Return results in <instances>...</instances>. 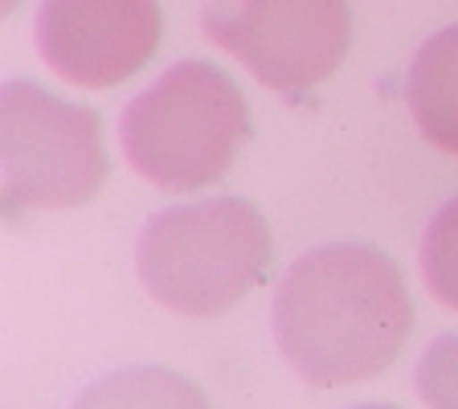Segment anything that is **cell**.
Masks as SVG:
<instances>
[{
  "mask_svg": "<svg viewBox=\"0 0 458 409\" xmlns=\"http://www.w3.org/2000/svg\"><path fill=\"white\" fill-rule=\"evenodd\" d=\"M270 320L286 364L315 389H340L397 361L413 328V303L389 254L332 242L286 267Z\"/></svg>",
  "mask_w": 458,
  "mask_h": 409,
  "instance_id": "6da1fadb",
  "label": "cell"
},
{
  "mask_svg": "<svg viewBox=\"0 0 458 409\" xmlns=\"http://www.w3.org/2000/svg\"><path fill=\"white\" fill-rule=\"evenodd\" d=\"M250 107L213 62H176L123 107L119 143L143 181L192 192L221 181L246 148Z\"/></svg>",
  "mask_w": 458,
  "mask_h": 409,
  "instance_id": "7a4b0ae2",
  "label": "cell"
},
{
  "mask_svg": "<svg viewBox=\"0 0 458 409\" xmlns=\"http://www.w3.org/2000/svg\"><path fill=\"white\" fill-rule=\"evenodd\" d=\"M267 267V217L238 197L160 209L135 242V270L148 295L189 320H213L242 303Z\"/></svg>",
  "mask_w": 458,
  "mask_h": 409,
  "instance_id": "3957f363",
  "label": "cell"
},
{
  "mask_svg": "<svg viewBox=\"0 0 458 409\" xmlns=\"http://www.w3.org/2000/svg\"><path fill=\"white\" fill-rule=\"evenodd\" d=\"M0 148H4V217L9 221H17L25 209L86 205L106 181L98 115L25 78L4 82Z\"/></svg>",
  "mask_w": 458,
  "mask_h": 409,
  "instance_id": "277c9868",
  "label": "cell"
},
{
  "mask_svg": "<svg viewBox=\"0 0 458 409\" xmlns=\"http://www.w3.org/2000/svg\"><path fill=\"white\" fill-rule=\"evenodd\" d=\"M200 29L295 103L344 62L352 13L348 0H205Z\"/></svg>",
  "mask_w": 458,
  "mask_h": 409,
  "instance_id": "5b68a950",
  "label": "cell"
},
{
  "mask_svg": "<svg viewBox=\"0 0 458 409\" xmlns=\"http://www.w3.org/2000/svg\"><path fill=\"white\" fill-rule=\"evenodd\" d=\"M33 38L57 78L106 90L156 54L160 0H41Z\"/></svg>",
  "mask_w": 458,
  "mask_h": 409,
  "instance_id": "8992f818",
  "label": "cell"
},
{
  "mask_svg": "<svg viewBox=\"0 0 458 409\" xmlns=\"http://www.w3.org/2000/svg\"><path fill=\"white\" fill-rule=\"evenodd\" d=\"M405 103L418 132L434 148L458 156V25H446L410 62Z\"/></svg>",
  "mask_w": 458,
  "mask_h": 409,
  "instance_id": "52a82bcc",
  "label": "cell"
},
{
  "mask_svg": "<svg viewBox=\"0 0 458 409\" xmlns=\"http://www.w3.org/2000/svg\"><path fill=\"white\" fill-rule=\"evenodd\" d=\"M421 275L429 295L458 311V197H450L421 234Z\"/></svg>",
  "mask_w": 458,
  "mask_h": 409,
  "instance_id": "ba28073f",
  "label": "cell"
},
{
  "mask_svg": "<svg viewBox=\"0 0 458 409\" xmlns=\"http://www.w3.org/2000/svg\"><path fill=\"white\" fill-rule=\"evenodd\" d=\"M413 385H418L426 405L458 409V336L454 332L438 336V340L421 353L418 372H413Z\"/></svg>",
  "mask_w": 458,
  "mask_h": 409,
  "instance_id": "9c48e42d",
  "label": "cell"
}]
</instances>
